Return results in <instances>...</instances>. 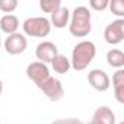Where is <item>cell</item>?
Instances as JSON below:
<instances>
[{"mask_svg":"<svg viewBox=\"0 0 124 124\" xmlns=\"http://www.w3.org/2000/svg\"><path fill=\"white\" fill-rule=\"evenodd\" d=\"M91 19L92 18H91V12L88 8H85V6L75 8V10L70 15V21H69L70 34L78 38H83V37L89 35V32L92 29Z\"/></svg>","mask_w":124,"mask_h":124,"instance_id":"1","label":"cell"},{"mask_svg":"<svg viewBox=\"0 0 124 124\" xmlns=\"http://www.w3.org/2000/svg\"><path fill=\"white\" fill-rule=\"evenodd\" d=\"M95 54H96L95 44L92 41H82V42L76 44L72 51L70 64L75 70L82 72L92 63V60L95 58Z\"/></svg>","mask_w":124,"mask_h":124,"instance_id":"2","label":"cell"},{"mask_svg":"<svg viewBox=\"0 0 124 124\" xmlns=\"http://www.w3.org/2000/svg\"><path fill=\"white\" fill-rule=\"evenodd\" d=\"M23 32L26 35L35 37V38H42L47 37L51 31V23L50 19L42 18V16H35V18H28L22 23Z\"/></svg>","mask_w":124,"mask_h":124,"instance_id":"3","label":"cell"},{"mask_svg":"<svg viewBox=\"0 0 124 124\" xmlns=\"http://www.w3.org/2000/svg\"><path fill=\"white\" fill-rule=\"evenodd\" d=\"M104 39L109 45H117L124 39V19H115L104 29Z\"/></svg>","mask_w":124,"mask_h":124,"instance_id":"4","label":"cell"},{"mask_svg":"<svg viewBox=\"0 0 124 124\" xmlns=\"http://www.w3.org/2000/svg\"><path fill=\"white\" fill-rule=\"evenodd\" d=\"M38 88H39V89L42 91V93H44L50 101H53V102L60 101L61 98H63V95H64V89H63L61 82H60L58 79L53 78V76H50V78H48L44 83H41Z\"/></svg>","mask_w":124,"mask_h":124,"instance_id":"5","label":"cell"},{"mask_svg":"<svg viewBox=\"0 0 124 124\" xmlns=\"http://www.w3.org/2000/svg\"><path fill=\"white\" fill-rule=\"evenodd\" d=\"M26 76H28L37 86H39V85L44 83L51 75H50V70H48L47 64L41 63V61H34V63H31V64L26 67Z\"/></svg>","mask_w":124,"mask_h":124,"instance_id":"6","label":"cell"},{"mask_svg":"<svg viewBox=\"0 0 124 124\" xmlns=\"http://www.w3.org/2000/svg\"><path fill=\"white\" fill-rule=\"evenodd\" d=\"M28 47V41H26V37L22 35V34H12V35H8L6 41H5V50L12 54V55H18V54H22Z\"/></svg>","mask_w":124,"mask_h":124,"instance_id":"7","label":"cell"},{"mask_svg":"<svg viewBox=\"0 0 124 124\" xmlns=\"http://www.w3.org/2000/svg\"><path fill=\"white\" fill-rule=\"evenodd\" d=\"M88 82L89 85L95 89V91H99V92H105L109 89V76L104 72V70H99V69H93L89 72L88 75Z\"/></svg>","mask_w":124,"mask_h":124,"instance_id":"8","label":"cell"},{"mask_svg":"<svg viewBox=\"0 0 124 124\" xmlns=\"http://www.w3.org/2000/svg\"><path fill=\"white\" fill-rule=\"evenodd\" d=\"M57 54H58L57 45L54 42H51V41L39 42L37 45V50H35V55H37L38 61H41V63H44V64L51 63Z\"/></svg>","mask_w":124,"mask_h":124,"instance_id":"9","label":"cell"},{"mask_svg":"<svg viewBox=\"0 0 124 124\" xmlns=\"http://www.w3.org/2000/svg\"><path fill=\"white\" fill-rule=\"evenodd\" d=\"M69 21H70V10L64 6H61L57 12L51 13L50 23L51 26L61 29V28H66V25H69Z\"/></svg>","mask_w":124,"mask_h":124,"instance_id":"10","label":"cell"},{"mask_svg":"<svg viewBox=\"0 0 124 124\" xmlns=\"http://www.w3.org/2000/svg\"><path fill=\"white\" fill-rule=\"evenodd\" d=\"M92 120L98 124H115V114L109 107H99L95 109Z\"/></svg>","mask_w":124,"mask_h":124,"instance_id":"11","label":"cell"},{"mask_svg":"<svg viewBox=\"0 0 124 124\" xmlns=\"http://www.w3.org/2000/svg\"><path fill=\"white\" fill-rule=\"evenodd\" d=\"M19 28V19L15 16V15H5L3 18H0V31L8 34V35H12V34H16Z\"/></svg>","mask_w":124,"mask_h":124,"instance_id":"12","label":"cell"},{"mask_svg":"<svg viewBox=\"0 0 124 124\" xmlns=\"http://www.w3.org/2000/svg\"><path fill=\"white\" fill-rule=\"evenodd\" d=\"M51 66H53V70L55 73H58V75H66L72 67L70 60L63 54H57L54 57V60L51 61Z\"/></svg>","mask_w":124,"mask_h":124,"instance_id":"13","label":"cell"},{"mask_svg":"<svg viewBox=\"0 0 124 124\" xmlns=\"http://www.w3.org/2000/svg\"><path fill=\"white\" fill-rule=\"evenodd\" d=\"M107 63L108 66L114 69H123L124 67V53L118 48H112L107 53Z\"/></svg>","mask_w":124,"mask_h":124,"instance_id":"14","label":"cell"},{"mask_svg":"<svg viewBox=\"0 0 124 124\" xmlns=\"http://www.w3.org/2000/svg\"><path fill=\"white\" fill-rule=\"evenodd\" d=\"M39 8L47 13H54L61 8V2L60 0H41Z\"/></svg>","mask_w":124,"mask_h":124,"instance_id":"15","label":"cell"},{"mask_svg":"<svg viewBox=\"0 0 124 124\" xmlns=\"http://www.w3.org/2000/svg\"><path fill=\"white\" fill-rule=\"evenodd\" d=\"M108 8L112 12V15L118 16V19H123V16H124V2L123 0H112V2H108Z\"/></svg>","mask_w":124,"mask_h":124,"instance_id":"16","label":"cell"},{"mask_svg":"<svg viewBox=\"0 0 124 124\" xmlns=\"http://www.w3.org/2000/svg\"><path fill=\"white\" fill-rule=\"evenodd\" d=\"M18 8V2L16 0H0V10L2 12H13Z\"/></svg>","mask_w":124,"mask_h":124,"instance_id":"17","label":"cell"},{"mask_svg":"<svg viewBox=\"0 0 124 124\" xmlns=\"http://www.w3.org/2000/svg\"><path fill=\"white\" fill-rule=\"evenodd\" d=\"M89 6L96 10V12H101V10H105L108 8V0H91L89 2Z\"/></svg>","mask_w":124,"mask_h":124,"instance_id":"18","label":"cell"},{"mask_svg":"<svg viewBox=\"0 0 124 124\" xmlns=\"http://www.w3.org/2000/svg\"><path fill=\"white\" fill-rule=\"evenodd\" d=\"M112 85H114V88L124 86V70H121V69L115 70V73L112 75Z\"/></svg>","mask_w":124,"mask_h":124,"instance_id":"19","label":"cell"},{"mask_svg":"<svg viewBox=\"0 0 124 124\" xmlns=\"http://www.w3.org/2000/svg\"><path fill=\"white\" fill-rule=\"evenodd\" d=\"M114 96L120 104H124V86H117L114 88Z\"/></svg>","mask_w":124,"mask_h":124,"instance_id":"20","label":"cell"},{"mask_svg":"<svg viewBox=\"0 0 124 124\" xmlns=\"http://www.w3.org/2000/svg\"><path fill=\"white\" fill-rule=\"evenodd\" d=\"M64 124H83L78 118H64Z\"/></svg>","mask_w":124,"mask_h":124,"instance_id":"21","label":"cell"},{"mask_svg":"<svg viewBox=\"0 0 124 124\" xmlns=\"http://www.w3.org/2000/svg\"><path fill=\"white\" fill-rule=\"evenodd\" d=\"M51 124H64V118H60V120H55V121H53Z\"/></svg>","mask_w":124,"mask_h":124,"instance_id":"22","label":"cell"},{"mask_svg":"<svg viewBox=\"0 0 124 124\" xmlns=\"http://www.w3.org/2000/svg\"><path fill=\"white\" fill-rule=\"evenodd\" d=\"M2 92H3V82L0 80V95H2Z\"/></svg>","mask_w":124,"mask_h":124,"instance_id":"23","label":"cell"},{"mask_svg":"<svg viewBox=\"0 0 124 124\" xmlns=\"http://www.w3.org/2000/svg\"><path fill=\"white\" fill-rule=\"evenodd\" d=\"M88 124H98V123H95V121H93V120H91V121H89V123H88Z\"/></svg>","mask_w":124,"mask_h":124,"instance_id":"24","label":"cell"},{"mask_svg":"<svg viewBox=\"0 0 124 124\" xmlns=\"http://www.w3.org/2000/svg\"><path fill=\"white\" fill-rule=\"evenodd\" d=\"M0 48H2V37H0Z\"/></svg>","mask_w":124,"mask_h":124,"instance_id":"25","label":"cell"},{"mask_svg":"<svg viewBox=\"0 0 124 124\" xmlns=\"http://www.w3.org/2000/svg\"><path fill=\"white\" fill-rule=\"evenodd\" d=\"M120 124H124V123H120Z\"/></svg>","mask_w":124,"mask_h":124,"instance_id":"26","label":"cell"}]
</instances>
